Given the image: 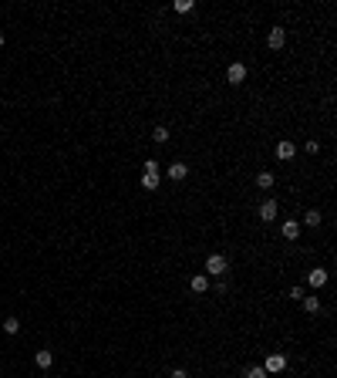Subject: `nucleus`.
I'll use <instances>...</instances> for the list:
<instances>
[{
    "label": "nucleus",
    "mask_w": 337,
    "mask_h": 378,
    "mask_svg": "<svg viewBox=\"0 0 337 378\" xmlns=\"http://www.w3.org/2000/svg\"><path fill=\"white\" fill-rule=\"evenodd\" d=\"M280 230H283V236H287V240H297V236H300V223H297V220H287Z\"/></svg>",
    "instance_id": "nucleus-10"
},
{
    "label": "nucleus",
    "mask_w": 337,
    "mask_h": 378,
    "mask_svg": "<svg viewBox=\"0 0 337 378\" xmlns=\"http://www.w3.org/2000/svg\"><path fill=\"white\" fill-rule=\"evenodd\" d=\"M307 284H310V287H324V284H327V270H324V267H314V270L307 274Z\"/></svg>",
    "instance_id": "nucleus-5"
},
{
    "label": "nucleus",
    "mask_w": 337,
    "mask_h": 378,
    "mask_svg": "<svg viewBox=\"0 0 337 378\" xmlns=\"http://www.w3.org/2000/svg\"><path fill=\"white\" fill-rule=\"evenodd\" d=\"M266 44H270L273 51H280L283 44H287V31H283V27H270V38H266Z\"/></svg>",
    "instance_id": "nucleus-4"
},
{
    "label": "nucleus",
    "mask_w": 337,
    "mask_h": 378,
    "mask_svg": "<svg viewBox=\"0 0 337 378\" xmlns=\"http://www.w3.org/2000/svg\"><path fill=\"white\" fill-rule=\"evenodd\" d=\"M3 331H7V334H17V331H20V321H17V318H7V321H3Z\"/></svg>",
    "instance_id": "nucleus-15"
},
{
    "label": "nucleus",
    "mask_w": 337,
    "mask_h": 378,
    "mask_svg": "<svg viewBox=\"0 0 337 378\" xmlns=\"http://www.w3.org/2000/svg\"><path fill=\"white\" fill-rule=\"evenodd\" d=\"M172 378H189V375L182 372V368H175V372H172Z\"/></svg>",
    "instance_id": "nucleus-22"
},
{
    "label": "nucleus",
    "mask_w": 337,
    "mask_h": 378,
    "mask_svg": "<svg viewBox=\"0 0 337 378\" xmlns=\"http://www.w3.org/2000/svg\"><path fill=\"white\" fill-rule=\"evenodd\" d=\"M246 378H270L263 372V365H253V368H246Z\"/></svg>",
    "instance_id": "nucleus-17"
},
{
    "label": "nucleus",
    "mask_w": 337,
    "mask_h": 378,
    "mask_svg": "<svg viewBox=\"0 0 337 378\" xmlns=\"http://www.w3.org/2000/svg\"><path fill=\"white\" fill-rule=\"evenodd\" d=\"M303 297V287H290V301H300Z\"/></svg>",
    "instance_id": "nucleus-21"
},
{
    "label": "nucleus",
    "mask_w": 337,
    "mask_h": 378,
    "mask_svg": "<svg viewBox=\"0 0 337 378\" xmlns=\"http://www.w3.org/2000/svg\"><path fill=\"white\" fill-rule=\"evenodd\" d=\"M186 176H189V166H186V162H172V166H168V179H175V183H182Z\"/></svg>",
    "instance_id": "nucleus-6"
},
{
    "label": "nucleus",
    "mask_w": 337,
    "mask_h": 378,
    "mask_svg": "<svg viewBox=\"0 0 337 378\" xmlns=\"http://www.w3.org/2000/svg\"><path fill=\"white\" fill-rule=\"evenodd\" d=\"M34 361H38V368H51V365H54V355L44 348V351H38V355H34Z\"/></svg>",
    "instance_id": "nucleus-11"
},
{
    "label": "nucleus",
    "mask_w": 337,
    "mask_h": 378,
    "mask_svg": "<svg viewBox=\"0 0 337 378\" xmlns=\"http://www.w3.org/2000/svg\"><path fill=\"white\" fill-rule=\"evenodd\" d=\"M226 81H229V85H240V81H246V64H243V61H233V64L226 68Z\"/></svg>",
    "instance_id": "nucleus-2"
},
{
    "label": "nucleus",
    "mask_w": 337,
    "mask_h": 378,
    "mask_svg": "<svg viewBox=\"0 0 337 378\" xmlns=\"http://www.w3.org/2000/svg\"><path fill=\"white\" fill-rule=\"evenodd\" d=\"M142 189H159V176H142Z\"/></svg>",
    "instance_id": "nucleus-19"
},
{
    "label": "nucleus",
    "mask_w": 337,
    "mask_h": 378,
    "mask_svg": "<svg viewBox=\"0 0 337 378\" xmlns=\"http://www.w3.org/2000/svg\"><path fill=\"white\" fill-rule=\"evenodd\" d=\"M303 223H307V227H320V213H317V209H310V213L303 216Z\"/></svg>",
    "instance_id": "nucleus-18"
},
{
    "label": "nucleus",
    "mask_w": 337,
    "mask_h": 378,
    "mask_svg": "<svg viewBox=\"0 0 337 378\" xmlns=\"http://www.w3.org/2000/svg\"><path fill=\"white\" fill-rule=\"evenodd\" d=\"M226 267H229V260H226L223 253H209V257H206V270L212 274V277H219V274H226Z\"/></svg>",
    "instance_id": "nucleus-1"
},
{
    "label": "nucleus",
    "mask_w": 337,
    "mask_h": 378,
    "mask_svg": "<svg viewBox=\"0 0 337 378\" xmlns=\"http://www.w3.org/2000/svg\"><path fill=\"white\" fill-rule=\"evenodd\" d=\"M260 216H263V223H270V220H277V203L273 199H266L260 206Z\"/></svg>",
    "instance_id": "nucleus-9"
},
{
    "label": "nucleus",
    "mask_w": 337,
    "mask_h": 378,
    "mask_svg": "<svg viewBox=\"0 0 337 378\" xmlns=\"http://www.w3.org/2000/svg\"><path fill=\"white\" fill-rule=\"evenodd\" d=\"M273 183H277V179H273V172H266V169H263L260 176H256V186H260V189H270Z\"/></svg>",
    "instance_id": "nucleus-12"
},
{
    "label": "nucleus",
    "mask_w": 337,
    "mask_h": 378,
    "mask_svg": "<svg viewBox=\"0 0 337 378\" xmlns=\"http://www.w3.org/2000/svg\"><path fill=\"white\" fill-rule=\"evenodd\" d=\"M172 10H175V14H189V10H192V0H175Z\"/></svg>",
    "instance_id": "nucleus-14"
},
{
    "label": "nucleus",
    "mask_w": 337,
    "mask_h": 378,
    "mask_svg": "<svg viewBox=\"0 0 337 378\" xmlns=\"http://www.w3.org/2000/svg\"><path fill=\"white\" fill-rule=\"evenodd\" d=\"M189 287H192L196 294H206V290H209V277H206V274H196V277L189 281Z\"/></svg>",
    "instance_id": "nucleus-8"
},
{
    "label": "nucleus",
    "mask_w": 337,
    "mask_h": 378,
    "mask_svg": "<svg viewBox=\"0 0 337 378\" xmlns=\"http://www.w3.org/2000/svg\"><path fill=\"white\" fill-rule=\"evenodd\" d=\"M152 139H155V142H168V129H166V125H155Z\"/></svg>",
    "instance_id": "nucleus-16"
},
{
    "label": "nucleus",
    "mask_w": 337,
    "mask_h": 378,
    "mask_svg": "<svg viewBox=\"0 0 337 378\" xmlns=\"http://www.w3.org/2000/svg\"><path fill=\"white\" fill-rule=\"evenodd\" d=\"M0 47H3V34H0Z\"/></svg>",
    "instance_id": "nucleus-23"
},
{
    "label": "nucleus",
    "mask_w": 337,
    "mask_h": 378,
    "mask_svg": "<svg viewBox=\"0 0 337 378\" xmlns=\"http://www.w3.org/2000/svg\"><path fill=\"white\" fill-rule=\"evenodd\" d=\"M294 142H290V139H283V142H277V159H283V162H287V159H294Z\"/></svg>",
    "instance_id": "nucleus-7"
},
{
    "label": "nucleus",
    "mask_w": 337,
    "mask_h": 378,
    "mask_svg": "<svg viewBox=\"0 0 337 378\" xmlns=\"http://www.w3.org/2000/svg\"><path fill=\"white\" fill-rule=\"evenodd\" d=\"M300 301H303V311H307V314H317L320 311V297H300Z\"/></svg>",
    "instance_id": "nucleus-13"
},
{
    "label": "nucleus",
    "mask_w": 337,
    "mask_h": 378,
    "mask_svg": "<svg viewBox=\"0 0 337 378\" xmlns=\"http://www.w3.org/2000/svg\"><path fill=\"white\" fill-rule=\"evenodd\" d=\"M145 176H159V162H155V159L145 162Z\"/></svg>",
    "instance_id": "nucleus-20"
},
{
    "label": "nucleus",
    "mask_w": 337,
    "mask_h": 378,
    "mask_svg": "<svg viewBox=\"0 0 337 378\" xmlns=\"http://www.w3.org/2000/svg\"><path fill=\"white\" fill-rule=\"evenodd\" d=\"M283 368H287V358H283V355H266V361H263V372H266V375H277Z\"/></svg>",
    "instance_id": "nucleus-3"
}]
</instances>
